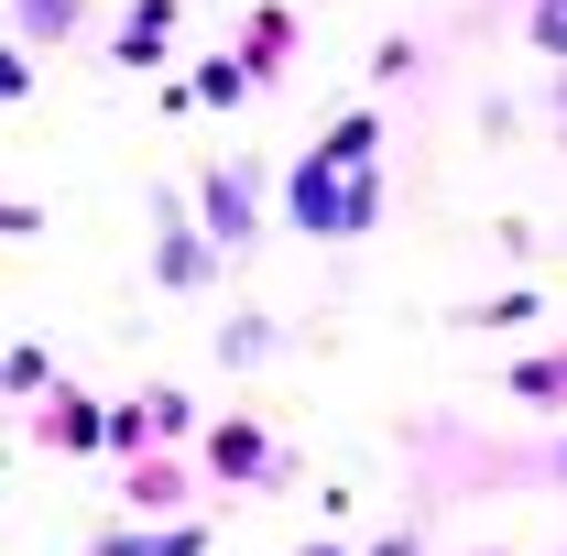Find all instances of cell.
Here are the masks:
<instances>
[{
  "label": "cell",
  "instance_id": "cell-1",
  "mask_svg": "<svg viewBox=\"0 0 567 556\" xmlns=\"http://www.w3.org/2000/svg\"><path fill=\"white\" fill-rule=\"evenodd\" d=\"M186 218L208 229V251L240 274V262H262V240H274V153H229L208 164L197 186H186Z\"/></svg>",
  "mask_w": 567,
  "mask_h": 556
},
{
  "label": "cell",
  "instance_id": "cell-2",
  "mask_svg": "<svg viewBox=\"0 0 567 556\" xmlns=\"http://www.w3.org/2000/svg\"><path fill=\"white\" fill-rule=\"evenodd\" d=\"M186 459H197V481L208 491H284L295 481V459H284V436L262 415H218L186 436Z\"/></svg>",
  "mask_w": 567,
  "mask_h": 556
},
{
  "label": "cell",
  "instance_id": "cell-3",
  "mask_svg": "<svg viewBox=\"0 0 567 556\" xmlns=\"http://www.w3.org/2000/svg\"><path fill=\"white\" fill-rule=\"evenodd\" d=\"M218 274H229V262L208 251V229L186 218V197L153 186V295H218Z\"/></svg>",
  "mask_w": 567,
  "mask_h": 556
},
{
  "label": "cell",
  "instance_id": "cell-4",
  "mask_svg": "<svg viewBox=\"0 0 567 556\" xmlns=\"http://www.w3.org/2000/svg\"><path fill=\"white\" fill-rule=\"evenodd\" d=\"M197 425H208V415H197L186 382H142V393L110 404V459H132V447H186Z\"/></svg>",
  "mask_w": 567,
  "mask_h": 556
},
{
  "label": "cell",
  "instance_id": "cell-5",
  "mask_svg": "<svg viewBox=\"0 0 567 556\" xmlns=\"http://www.w3.org/2000/svg\"><path fill=\"white\" fill-rule=\"evenodd\" d=\"M229 55H240L251 87H284V66L306 55V11H295V0H251V11H240V33H229Z\"/></svg>",
  "mask_w": 567,
  "mask_h": 556
},
{
  "label": "cell",
  "instance_id": "cell-6",
  "mask_svg": "<svg viewBox=\"0 0 567 556\" xmlns=\"http://www.w3.org/2000/svg\"><path fill=\"white\" fill-rule=\"evenodd\" d=\"M186 502H197V459H186V447H132V459H121V513L164 524V513H186Z\"/></svg>",
  "mask_w": 567,
  "mask_h": 556
},
{
  "label": "cell",
  "instance_id": "cell-7",
  "mask_svg": "<svg viewBox=\"0 0 567 556\" xmlns=\"http://www.w3.org/2000/svg\"><path fill=\"white\" fill-rule=\"evenodd\" d=\"M33 436H44L55 459H110V404L76 393V382H55V393L33 404Z\"/></svg>",
  "mask_w": 567,
  "mask_h": 556
},
{
  "label": "cell",
  "instance_id": "cell-8",
  "mask_svg": "<svg viewBox=\"0 0 567 556\" xmlns=\"http://www.w3.org/2000/svg\"><path fill=\"white\" fill-rule=\"evenodd\" d=\"M218 546V524L208 513H164V524H99V535H87V556H208Z\"/></svg>",
  "mask_w": 567,
  "mask_h": 556
},
{
  "label": "cell",
  "instance_id": "cell-9",
  "mask_svg": "<svg viewBox=\"0 0 567 556\" xmlns=\"http://www.w3.org/2000/svg\"><path fill=\"white\" fill-rule=\"evenodd\" d=\"M87 11L99 0H0V33L22 55H66V44H87Z\"/></svg>",
  "mask_w": 567,
  "mask_h": 556
},
{
  "label": "cell",
  "instance_id": "cell-10",
  "mask_svg": "<svg viewBox=\"0 0 567 556\" xmlns=\"http://www.w3.org/2000/svg\"><path fill=\"white\" fill-rule=\"evenodd\" d=\"M175 22H186V0H132L121 33H110V66H121V76H153L164 55H175Z\"/></svg>",
  "mask_w": 567,
  "mask_h": 556
},
{
  "label": "cell",
  "instance_id": "cell-11",
  "mask_svg": "<svg viewBox=\"0 0 567 556\" xmlns=\"http://www.w3.org/2000/svg\"><path fill=\"white\" fill-rule=\"evenodd\" d=\"M262 360H284V317L229 306V317H218V371H262Z\"/></svg>",
  "mask_w": 567,
  "mask_h": 556
},
{
  "label": "cell",
  "instance_id": "cell-12",
  "mask_svg": "<svg viewBox=\"0 0 567 556\" xmlns=\"http://www.w3.org/2000/svg\"><path fill=\"white\" fill-rule=\"evenodd\" d=\"M502 393H513V404H535V415H567V339H557V349H524V360L502 371Z\"/></svg>",
  "mask_w": 567,
  "mask_h": 556
},
{
  "label": "cell",
  "instance_id": "cell-13",
  "mask_svg": "<svg viewBox=\"0 0 567 556\" xmlns=\"http://www.w3.org/2000/svg\"><path fill=\"white\" fill-rule=\"evenodd\" d=\"M175 87H186V110H251V99H262V87L240 76V55H229V44H218V55H197V76H175Z\"/></svg>",
  "mask_w": 567,
  "mask_h": 556
},
{
  "label": "cell",
  "instance_id": "cell-14",
  "mask_svg": "<svg viewBox=\"0 0 567 556\" xmlns=\"http://www.w3.org/2000/svg\"><path fill=\"white\" fill-rule=\"evenodd\" d=\"M55 382H66V371H55L44 339H0V393H11V404H44Z\"/></svg>",
  "mask_w": 567,
  "mask_h": 556
},
{
  "label": "cell",
  "instance_id": "cell-15",
  "mask_svg": "<svg viewBox=\"0 0 567 556\" xmlns=\"http://www.w3.org/2000/svg\"><path fill=\"white\" fill-rule=\"evenodd\" d=\"M481 481H557L567 491V415L535 436V447H513V459H481Z\"/></svg>",
  "mask_w": 567,
  "mask_h": 556
},
{
  "label": "cell",
  "instance_id": "cell-16",
  "mask_svg": "<svg viewBox=\"0 0 567 556\" xmlns=\"http://www.w3.org/2000/svg\"><path fill=\"white\" fill-rule=\"evenodd\" d=\"M535 317H546V295H535V284H513V295H481V306H458L447 328H470V339H481V328H535Z\"/></svg>",
  "mask_w": 567,
  "mask_h": 556
},
{
  "label": "cell",
  "instance_id": "cell-17",
  "mask_svg": "<svg viewBox=\"0 0 567 556\" xmlns=\"http://www.w3.org/2000/svg\"><path fill=\"white\" fill-rule=\"evenodd\" d=\"M524 44H535L546 66H567V0H524Z\"/></svg>",
  "mask_w": 567,
  "mask_h": 556
},
{
  "label": "cell",
  "instance_id": "cell-18",
  "mask_svg": "<svg viewBox=\"0 0 567 556\" xmlns=\"http://www.w3.org/2000/svg\"><path fill=\"white\" fill-rule=\"evenodd\" d=\"M33 76H44V55H22V44L0 33V110H22V99H33Z\"/></svg>",
  "mask_w": 567,
  "mask_h": 556
},
{
  "label": "cell",
  "instance_id": "cell-19",
  "mask_svg": "<svg viewBox=\"0 0 567 556\" xmlns=\"http://www.w3.org/2000/svg\"><path fill=\"white\" fill-rule=\"evenodd\" d=\"M415 76V33H393V44H371V87H404Z\"/></svg>",
  "mask_w": 567,
  "mask_h": 556
},
{
  "label": "cell",
  "instance_id": "cell-20",
  "mask_svg": "<svg viewBox=\"0 0 567 556\" xmlns=\"http://www.w3.org/2000/svg\"><path fill=\"white\" fill-rule=\"evenodd\" d=\"M350 556H425V524H393V535H371V546H350Z\"/></svg>",
  "mask_w": 567,
  "mask_h": 556
},
{
  "label": "cell",
  "instance_id": "cell-21",
  "mask_svg": "<svg viewBox=\"0 0 567 556\" xmlns=\"http://www.w3.org/2000/svg\"><path fill=\"white\" fill-rule=\"evenodd\" d=\"M44 229V208H22V197H0V240H33Z\"/></svg>",
  "mask_w": 567,
  "mask_h": 556
},
{
  "label": "cell",
  "instance_id": "cell-22",
  "mask_svg": "<svg viewBox=\"0 0 567 556\" xmlns=\"http://www.w3.org/2000/svg\"><path fill=\"white\" fill-rule=\"evenodd\" d=\"M546 121H557V142H567V66H546Z\"/></svg>",
  "mask_w": 567,
  "mask_h": 556
},
{
  "label": "cell",
  "instance_id": "cell-23",
  "mask_svg": "<svg viewBox=\"0 0 567 556\" xmlns=\"http://www.w3.org/2000/svg\"><path fill=\"white\" fill-rule=\"evenodd\" d=\"M295 556H350V535H306V546H295Z\"/></svg>",
  "mask_w": 567,
  "mask_h": 556
},
{
  "label": "cell",
  "instance_id": "cell-24",
  "mask_svg": "<svg viewBox=\"0 0 567 556\" xmlns=\"http://www.w3.org/2000/svg\"><path fill=\"white\" fill-rule=\"evenodd\" d=\"M0 339H11V328H0Z\"/></svg>",
  "mask_w": 567,
  "mask_h": 556
}]
</instances>
